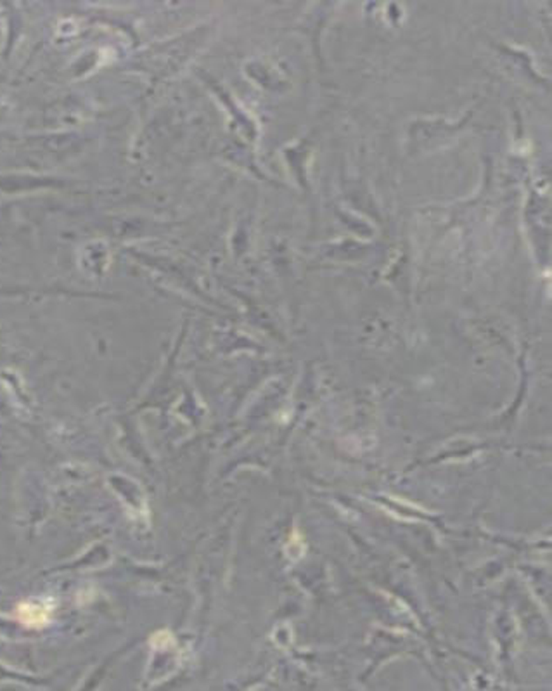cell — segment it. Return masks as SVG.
I'll use <instances>...</instances> for the list:
<instances>
[{
    "label": "cell",
    "instance_id": "6da1fadb",
    "mask_svg": "<svg viewBox=\"0 0 552 691\" xmlns=\"http://www.w3.org/2000/svg\"><path fill=\"white\" fill-rule=\"evenodd\" d=\"M52 610L49 605L37 601H24L16 608V619L28 629H42L51 622Z\"/></svg>",
    "mask_w": 552,
    "mask_h": 691
}]
</instances>
